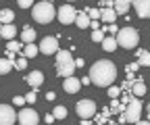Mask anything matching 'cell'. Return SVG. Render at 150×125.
<instances>
[{
    "label": "cell",
    "instance_id": "cell-1",
    "mask_svg": "<svg viewBox=\"0 0 150 125\" xmlns=\"http://www.w3.org/2000/svg\"><path fill=\"white\" fill-rule=\"evenodd\" d=\"M90 81L98 88H106L110 83H115L117 79V67L110 61H96L90 67Z\"/></svg>",
    "mask_w": 150,
    "mask_h": 125
},
{
    "label": "cell",
    "instance_id": "cell-2",
    "mask_svg": "<svg viewBox=\"0 0 150 125\" xmlns=\"http://www.w3.org/2000/svg\"><path fill=\"white\" fill-rule=\"evenodd\" d=\"M56 75L59 77H69L75 73V63H73V56L69 50H56Z\"/></svg>",
    "mask_w": 150,
    "mask_h": 125
},
{
    "label": "cell",
    "instance_id": "cell-3",
    "mask_svg": "<svg viewBox=\"0 0 150 125\" xmlns=\"http://www.w3.org/2000/svg\"><path fill=\"white\" fill-rule=\"evenodd\" d=\"M31 17H33V21L42 23V25H48V23L54 19V17H56V11H54V6H52L50 0H42V2L33 4Z\"/></svg>",
    "mask_w": 150,
    "mask_h": 125
},
{
    "label": "cell",
    "instance_id": "cell-4",
    "mask_svg": "<svg viewBox=\"0 0 150 125\" xmlns=\"http://www.w3.org/2000/svg\"><path fill=\"white\" fill-rule=\"evenodd\" d=\"M115 42H117V46H121V48H125V50H131V48H136L138 42H140V31L127 25V27H123V29L117 31Z\"/></svg>",
    "mask_w": 150,
    "mask_h": 125
},
{
    "label": "cell",
    "instance_id": "cell-5",
    "mask_svg": "<svg viewBox=\"0 0 150 125\" xmlns=\"http://www.w3.org/2000/svg\"><path fill=\"white\" fill-rule=\"evenodd\" d=\"M119 115H121L119 117V123H136L140 119V115H142V102L134 96V98L125 104V111L119 113Z\"/></svg>",
    "mask_w": 150,
    "mask_h": 125
},
{
    "label": "cell",
    "instance_id": "cell-6",
    "mask_svg": "<svg viewBox=\"0 0 150 125\" xmlns=\"http://www.w3.org/2000/svg\"><path fill=\"white\" fill-rule=\"evenodd\" d=\"M75 111H77V117H81V119H90V117L96 115V102L90 100V98L79 100L77 106H75Z\"/></svg>",
    "mask_w": 150,
    "mask_h": 125
},
{
    "label": "cell",
    "instance_id": "cell-7",
    "mask_svg": "<svg viewBox=\"0 0 150 125\" xmlns=\"http://www.w3.org/2000/svg\"><path fill=\"white\" fill-rule=\"evenodd\" d=\"M75 15H77V11H75L71 4H63L59 11H56V19H59L63 25H71V23H75Z\"/></svg>",
    "mask_w": 150,
    "mask_h": 125
},
{
    "label": "cell",
    "instance_id": "cell-8",
    "mask_svg": "<svg viewBox=\"0 0 150 125\" xmlns=\"http://www.w3.org/2000/svg\"><path fill=\"white\" fill-rule=\"evenodd\" d=\"M17 121L21 125H38L40 123V115L33 109H23L21 113H17Z\"/></svg>",
    "mask_w": 150,
    "mask_h": 125
},
{
    "label": "cell",
    "instance_id": "cell-9",
    "mask_svg": "<svg viewBox=\"0 0 150 125\" xmlns=\"http://www.w3.org/2000/svg\"><path fill=\"white\" fill-rule=\"evenodd\" d=\"M17 123V113L11 104H0V125H13Z\"/></svg>",
    "mask_w": 150,
    "mask_h": 125
},
{
    "label": "cell",
    "instance_id": "cell-10",
    "mask_svg": "<svg viewBox=\"0 0 150 125\" xmlns=\"http://www.w3.org/2000/svg\"><path fill=\"white\" fill-rule=\"evenodd\" d=\"M38 50L44 52V54H54V52L59 50V40L52 38V35H46V38H42L40 46H38Z\"/></svg>",
    "mask_w": 150,
    "mask_h": 125
},
{
    "label": "cell",
    "instance_id": "cell-11",
    "mask_svg": "<svg viewBox=\"0 0 150 125\" xmlns=\"http://www.w3.org/2000/svg\"><path fill=\"white\" fill-rule=\"evenodd\" d=\"M134 8L140 19H148L150 17V0H134Z\"/></svg>",
    "mask_w": 150,
    "mask_h": 125
},
{
    "label": "cell",
    "instance_id": "cell-12",
    "mask_svg": "<svg viewBox=\"0 0 150 125\" xmlns=\"http://www.w3.org/2000/svg\"><path fill=\"white\" fill-rule=\"evenodd\" d=\"M129 6H131V0H112V11L117 13V17H125L129 13Z\"/></svg>",
    "mask_w": 150,
    "mask_h": 125
},
{
    "label": "cell",
    "instance_id": "cell-13",
    "mask_svg": "<svg viewBox=\"0 0 150 125\" xmlns=\"http://www.w3.org/2000/svg\"><path fill=\"white\" fill-rule=\"evenodd\" d=\"M25 83H29L33 90H38V88L44 83V73H42V71H31V73L25 77Z\"/></svg>",
    "mask_w": 150,
    "mask_h": 125
},
{
    "label": "cell",
    "instance_id": "cell-14",
    "mask_svg": "<svg viewBox=\"0 0 150 125\" xmlns=\"http://www.w3.org/2000/svg\"><path fill=\"white\" fill-rule=\"evenodd\" d=\"M79 88H81V83H79V79H77V77H73V75L65 77L63 90H65L67 94H75V92H79Z\"/></svg>",
    "mask_w": 150,
    "mask_h": 125
},
{
    "label": "cell",
    "instance_id": "cell-15",
    "mask_svg": "<svg viewBox=\"0 0 150 125\" xmlns=\"http://www.w3.org/2000/svg\"><path fill=\"white\" fill-rule=\"evenodd\" d=\"M131 94H134L136 98L146 96V83H144L142 77H136V79H134V83H131Z\"/></svg>",
    "mask_w": 150,
    "mask_h": 125
},
{
    "label": "cell",
    "instance_id": "cell-16",
    "mask_svg": "<svg viewBox=\"0 0 150 125\" xmlns=\"http://www.w3.org/2000/svg\"><path fill=\"white\" fill-rule=\"evenodd\" d=\"M15 35H17V27H15L13 23H6V25H2V27H0V38L13 40Z\"/></svg>",
    "mask_w": 150,
    "mask_h": 125
},
{
    "label": "cell",
    "instance_id": "cell-17",
    "mask_svg": "<svg viewBox=\"0 0 150 125\" xmlns=\"http://www.w3.org/2000/svg\"><path fill=\"white\" fill-rule=\"evenodd\" d=\"M100 19H104V21H108V23H115V21H117V13L112 11L110 6H104V8L100 11Z\"/></svg>",
    "mask_w": 150,
    "mask_h": 125
},
{
    "label": "cell",
    "instance_id": "cell-18",
    "mask_svg": "<svg viewBox=\"0 0 150 125\" xmlns=\"http://www.w3.org/2000/svg\"><path fill=\"white\" fill-rule=\"evenodd\" d=\"M90 17L86 15V11H81V13H77L75 15V23H77V27H81V29H86V27H90Z\"/></svg>",
    "mask_w": 150,
    "mask_h": 125
},
{
    "label": "cell",
    "instance_id": "cell-19",
    "mask_svg": "<svg viewBox=\"0 0 150 125\" xmlns=\"http://www.w3.org/2000/svg\"><path fill=\"white\" fill-rule=\"evenodd\" d=\"M21 52H23L25 59H33V56H38V52H40V50H38V46H35L33 42H27V46H25Z\"/></svg>",
    "mask_w": 150,
    "mask_h": 125
},
{
    "label": "cell",
    "instance_id": "cell-20",
    "mask_svg": "<svg viewBox=\"0 0 150 125\" xmlns=\"http://www.w3.org/2000/svg\"><path fill=\"white\" fill-rule=\"evenodd\" d=\"M100 44H102V50H104V52H112V50H117V42H115V38H106V35H104Z\"/></svg>",
    "mask_w": 150,
    "mask_h": 125
},
{
    "label": "cell",
    "instance_id": "cell-21",
    "mask_svg": "<svg viewBox=\"0 0 150 125\" xmlns=\"http://www.w3.org/2000/svg\"><path fill=\"white\" fill-rule=\"evenodd\" d=\"M13 19H15V13L11 8H2V11H0V23H2V25L13 23Z\"/></svg>",
    "mask_w": 150,
    "mask_h": 125
},
{
    "label": "cell",
    "instance_id": "cell-22",
    "mask_svg": "<svg viewBox=\"0 0 150 125\" xmlns=\"http://www.w3.org/2000/svg\"><path fill=\"white\" fill-rule=\"evenodd\" d=\"M15 67V63L11 59H0V75H6L11 73V69Z\"/></svg>",
    "mask_w": 150,
    "mask_h": 125
},
{
    "label": "cell",
    "instance_id": "cell-23",
    "mask_svg": "<svg viewBox=\"0 0 150 125\" xmlns=\"http://www.w3.org/2000/svg\"><path fill=\"white\" fill-rule=\"evenodd\" d=\"M138 65L140 67H148L150 65V52L148 50H138Z\"/></svg>",
    "mask_w": 150,
    "mask_h": 125
},
{
    "label": "cell",
    "instance_id": "cell-24",
    "mask_svg": "<svg viewBox=\"0 0 150 125\" xmlns=\"http://www.w3.org/2000/svg\"><path fill=\"white\" fill-rule=\"evenodd\" d=\"M21 40H23L25 44H27V42H33V40H35V31L25 25V29H23V33H21Z\"/></svg>",
    "mask_w": 150,
    "mask_h": 125
},
{
    "label": "cell",
    "instance_id": "cell-25",
    "mask_svg": "<svg viewBox=\"0 0 150 125\" xmlns=\"http://www.w3.org/2000/svg\"><path fill=\"white\" fill-rule=\"evenodd\" d=\"M106 94H108V98H119V94H121V88L119 85H106Z\"/></svg>",
    "mask_w": 150,
    "mask_h": 125
},
{
    "label": "cell",
    "instance_id": "cell-26",
    "mask_svg": "<svg viewBox=\"0 0 150 125\" xmlns=\"http://www.w3.org/2000/svg\"><path fill=\"white\" fill-rule=\"evenodd\" d=\"M52 115H54V119H65L67 117V109H65V106H54V111H52Z\"/></svg>",
    "mask_w": 150,
    "mask_h": 125
},
{
    "label": "cell",
    "instance_id": "cell-27",
    "mask_svg": "<svg viewBox=\"0 0 150 125\" xmlns=\"http://www.w3.org/2000/svg\"><path fill=\"white\" fill-rule=\"evenodd\" d=\"M104 31L102 29H92V42H102Z\"/></svg>",
    "mask_w": 150,
    "mask_h": 125
},
{
    "label": "cell",
    "instance_id": "cell-28",
    "mask_svg": "<svg viewBox=\"0 0 150 125\" xmlns=\"http://www.w3.org/2000/svg\"><path fill=\"white\" fill-rule=\"evenodd\" d=\"M86 15L90 17V19H100V11H98V8H94V6L86 8Z\"/></svg>",
    "mask_w": 150,
    "mask_h": 125
},
{
    "label": "cell",
    "instance_id": "cell-29",
    "mask_svg": "<svg viewBox=\"0 0 150 125\" xmlns=\"http://www.w3.org/2000/svg\"><path fill=\"white\" fill-rule=\"evenodd\" d=\"M8 52H17V50H21V42H15V40H8V46H6Z\"/></svg>",
    "mask_w": 150,
    "mask_h": 125
},
{
    "label": "cell",
    "instance_id": "cell-30",
    "mask_svg": "<svg viewBox=\"0 0 150 125\" xmlns=\"http://www.w3.org/2000/svg\"><path fill=\"white\" fill-rule=\"evenodd\" d=\"M25 67H27V59H25V56H21V59H17V61H15V69L23 71Z\"/></svg>",
    "mask_w": 150,
    "mask_h": 125
},
{
    "label": "cell",
    "instance_id": "cell-31",
    "mask_svg": "<svg viewBox=\"0 0 150 125\" xmlns=\"http://www.w3.org/2000/svg\"><path fill=\"white\" fill-rule=\"evenodd\" d=\"M17 4L21 8H31L33 6V0H17Z\"/></svg>",
    "mask_w": 150,
    "mask_h": 125
},
{
    "label": "cell",
    "instance_id": "cell-32",
    "mask_svg": "<svg viewBox=\"0 0 150 125\" xmlns=\"http://www.w3.org/2000/svg\"><path fill=\"white\" fill-rule=\"evenodd\" d=\"M13 104H15V106H23V104H25V96H15V98H13Z\"/></svg>",
    "mask_w": 150,
    "mask_h": 125
},
{
    "label": "cell",
    "instance_id": "cell-33",
    "mask_svg": "<svg viewBox=\"0 0 150 125\" xmlns=\"http://www.w3.org/2000/svg\"><path fill=\"white\" fill-rule=\"evenodd\" d=\"M25 102H27V104H33V102H35V90L29 92V94L25 96Z\"/></svg>",
    "mask_w": 150,
    "mask_h": 125
},
{
    "label": "cell",
    "instance_id": "cell-34",
    "mask_svg": "<svg viewBox=\"0 0 150 125\" xmlns=\"http://www.w3.org/2000/svg\"><path fill=\"white\" fill-rule=\"evenodd\" d=\"M94 121H96V123H106L108 117H104V115H94Z\"/></svg>",
    "mask_w": 150,
    "mask_h": 125
},
{
    "label": "cell",
    "instance_id": "cell-35",
    "mask_svg": "<svg viewBox=\"0 0 150 125\" xmlns=\"http://www.w3.org/2000/svg\"><path fill=\"white\" fill-rule=\"evenodd\" d=\"M125 69H129V71H134V73H136V71L140 69V65H138V61H136V63H129V65H127Z\"/></svg>",
    "mask_w": 150,
    "mask_h": 125
},
{
    "label": "cell",
    "instance_id": "cell-36",
    "mask_svg": "<svg viewBox=\"0 0 150 125\" xmlns=\"http://www.w3.org/2000/svg\"><path fill=\"white\" fill-rule=\"evenodd\" d=\"M108 31H110V33H117V31H119L117 23H110V25H108Z\"/></svg>",
    "mask_w": 150,
    "mask_h": 125
},
{
    "label": "cell",
    "instance_id": "cell-37",
    "mask_svg": "<svg viewBox=\"0 0 150 125\" xmlns=\"http://www.w3.org/2000/svg\"><path fill=\"white\" fill-rule=\"evenodd\" d=\"M44 121H46V123H52V121H56V119H54V115L50 113V115H46V117H44Z\"/></svg>",
    "mask_w": 150,
    "mask_h": 125
},
{
    "label": "cell",
    "instance_id": "cell-38",
    "mask_svg": "<svg viewBox=\"0 0 150 125\" xmlns=\"http://www.w3.org/2000/svg\"><path fill=\"white\" fill-rule=\"evenodd\" d=\"M75 63V69H79V67H83V59H77V61H73Z\"/></svg>",
    "mask_w": 150,
    "mask_h": 125
},
{
    "label": "cell",
    "instance_id": "cell-39",
    "mask_svg": "<svg viewBox=\"0 0 150 125\" xmlns=\"http://www.w3.org/2000/svg\"><path fill=\"white\" fill-rule=\"evenodd\" d=\"M79 83H81V85H90L92 81H90V77H83V79H79Z\"/></svg>",
    "mask_w": 150,
    "mask_h": 125
},
{
    "label": "cell",
    "instance_id": "cell-40",
    "mask_svg": "<svg viewBox=\"0 0 150 125\" xmlns=\"http://www.w3.org/2000/svg\"><path fill=\"white\" fill-rule=\"evenodd\" d=\"M54 98H56L54 92H48V94H46V100H54Z\"/></svg>",
    "mask_w": 150,
    "mask_h": 125
},
{
    "label": "cell",
    "instance_id": "cell-41",
    "mask_svg": "<svg viewBox=\"0 0 150 125\" xmlns=\"http://www.w3.org/2000/svg\"><path fill=\"white\" fill-rule=\"evenodd\" d=\"M104 2H106V0H100V4H104Z\"/></svg>",
    "mask_w": 150,
    "mask_h": 125
},
{
    "label": "cell",
    "instance_id": "cell-42",
    "mask_svg": "<svg viewBox=\"0 0 150 125\" xmlns=\"http://www.w3.org/2000/svg\"><path fill=\"white\" fill-rule=\"evenodd\" d=\"M69 2H75V0H69Z\"/></svg>",
    "mask_w": 150,
    "mask_h": 125
},
{
    "label": "cell",
    "instance_id": "cell-43",
    "mask_svg": "<svg viewBox=\"0 0 150 125\" xmlns=\"http://www.w3.org/2000/svg\"><path fill=\"white\" fill-rule=\"evenodd\" d=\"M0 27H2V23H0Z\"/></svg>",
    "mask_w": 150,
    "mask_h": 125
}]
</instances>
